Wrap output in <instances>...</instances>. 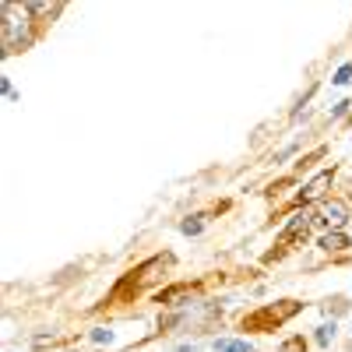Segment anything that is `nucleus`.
Listing matches in <instances>:
<instances>
[{
  "label": "nucleus",
  "mask_w": 352,
  "mask_h": 352,
  "mask_svg": "<svg viewBox=\"0 0 352 352\" xmlns=\"http://www.w3.org/2000/svg\"><path fill=\"white\" fill-rule=\"evenodd\" d=\"M335 85H352V60L349 64H342L338 71H335V78H331Z\"/></svg>",
  "instance_id": "nucleus-12"
},
{
  "label": "nucleus",
  "mask_w": 352,
  "mask_h": 352,
  "mask_svg": "<svg viewBox=\"0 0 352 352\" xmlns=\"http://www.w3.org/2000/svg\"><path fill=\"white\" fill-rule=\"evenodd\" d=\"M331 338H335V320H331V324H320V328H317V345H331Z\"/></svg>",
  "instance_id": "nucleus-11"
},
{
  "label": "nucleus",
  "mask_w": 352,
  "mask_h": 352,
  "mask_svg": "<svg viewBox=\"0 0 352 352\" xmlns=\"http://www.w3.org/2000/svg\"><path fill=\"white\" fill-rule=\"evenodd\" d=\"M349 219V208H345V201H320V208H317V222H324L331 229H338L342 222Z\"/></svg>",
  "instance_id": "nucleus-5"
},
{
  "label": "nucleus",
  "mask_w": 352,
  "mask_h": 352,
  "mask_svg": "<svg viewBox=\"0 0 352 352\" xmlns=\"http://www.w3.org/2000/svg\"><path fill=\"white\" fill-rule=\"evenodd\" d=\"M201 229H204V215H190L180 222V232H187V236H197Z\"/></svg>",
  "instance_id": "nucleus-9"
},
{
  "label": "nucleus",
  "mask_w": 352,
  "mask_h": 352,
  "mask_svg": "<svg viewBox=\"0 0 352 352\" xmlns=\"http://www.w3.org/2000/svg\"><path fill=\"white\" fill-rule=\"evenodd\" d=\"M0 43H4V53H25L28 46L36 43V28H32V14L25 8L14 4H0Z\"/></svg>",
  "instance_id": "nucleus-3"
},
{
  "label": "nucleus",
  "mask_w": 352,
  "mask_h": 352,
  "mask_svg": "<svg viewBox=\"0 0 352 352\" xmlns=\"http://www.w3.org/2000/svg\"><path fill=\"white\" fill-rule=\"evenodd\" d=\"M92 338H96V342H109V338H113V335H109V331H102V328H99V331H96V335H92Z\"/></svg>",
  "instance_id": "nucleus-15"
},
{
  "label": "nucleus",
  "mask_w": 352,
  "mask_h": 352,
  "mask_svg": "<svg viewBox=\"0 0 352 352\" xmlns=\"http://www.w3.org/2000/svg\"><path fill=\"white\" fill-rule=\"evenodd\" d=\"M278 352H307V338L303 335H292V338H285L278 345Z\"/></svg>",
  "instance_id": "nucleus-10"
},
{
  "label": "nucleus",
  "mask_w": 352,
  "mask_h": 352,
  "mask_svg": "<svg viewBox=\"0 0 352 352\" xmlns=\"http://www.w3.org/2000/svg\"><path fill=\"white\" fill-rule=\"evenodd\" d=\"M349 106H352V102H349V99H345V102H338V106H335V109H331V116H342V113H345V109H349Z\"/></svg>",
  "instance_id": "nucleus-14"
},
{
  "label": "nucleus",
  "mask_w": 352,
  "mask_h": 352,
  "mask_svg": "<svg viewBox=\"0 0 352 352\" xmlns=\"http://www.w3.org/2000/svg\"><path fill=\"white\" fill-rule=\"evenodd\" d=\"M303 310L300 300H278V303H264L250 314L240 317V331H254V335H268V331H278L282 324H289L292 317Z\"/></svg>",
  "instance_id": "nucleus-2"
},
{
  "label": "nucleus",
  "mask_w": 352,
  "mask_h": 352,
  "mask_svg": "<svg viewBox=\"0 0 352 352\" xmlns=\"http://www.w3.org/2000/svg\"><path fill=\"white\" fill-rule=\"evenodd\" d=\"M215 352H254V345H250V342H232V338H222V342H215Z\"/></svg>",
  "instance_id": "nucleus-8"
},
{
  "label": "nucleus",
  "mask_w": 352,
  "mask_h": 352,
  "mask_svg": "<svg viewBox=\"0 0 352 352\" xmlns=\"http://www.w3.org/2000/svg\"><path fill=\"white\" fill-rule=\"evenodd\" d=\"M194 289H197V285H190V282H180V285H169V289H162L159 296H155V303H162V307H180V300L194 296Z\"/></svg>",
  "instance_id": "nucleus-6"
},
{
  "label": "nucleus",
  "mask_w": 352,
  "mask_h": 352,
  "mask_svg": "<svg viewBox=\"0 0 352 352\" xmlns=\"http://www.w3.org/2000/svg\"><path fill=\"white\" fill-rule=\"evenodd\" d=\"M345 310H349L345 296H335V300H328V314H345Z\"/></svg>",
  "instance_id": "nucleus-13"
},
{
  "label": "nucleus",
  "mask_w": 352,
  "mask_h": 352,
  "mask_svg": "<svg viewBox=\"0 0 352 352\" xmlns=\"http://www.w3.org/2000/svg\"><path fill=\"white\" fill-rule=\"evenodd\" d=\"M331 184H335V169H320V173L314 176V180H310V184H303V190H300L296 197H292V208H303V204H310V201H320Z\"/></svg>",
  "instance_id": "nucleus-4"
},
{
  "label": "nucleus",
  "mask_w": 352,
  "mask_h": 352,
  "mask_svg": "<svg viewBox=\"0 0 352 352\" xmlns=\"http://www.w3.org/2000/svg\"><path fill=\"white\" fill-rule=\"evenodd\" d=\"M324 254H342L345 247H349V236L345 232H338V229H331V232H324V236H320V243H317Z\"/></svg>",
  "instance_id": "nucleus-7"
},
{
  "label": "nucleus",
  "mask_w": 352,
  "mask_h": 352,
  "mask_svg": "<svg viewBox=\"0 0 352 352\" xmlns=\"http://www.w3.org/2000/svg\"><path fill=\"white\" fill-rule=\"evenodd\" d=\"M173 264H176L173 254H155V257H148L144 264H138L134 272H127L120 282H116V289L109 292V303H116V300H134L141 289H148L152 282H159V278L173 268ZM109 303H106V307H109Z\"/></svg>",
  "instance_id": "nucleus-1"
}]
</instances>
